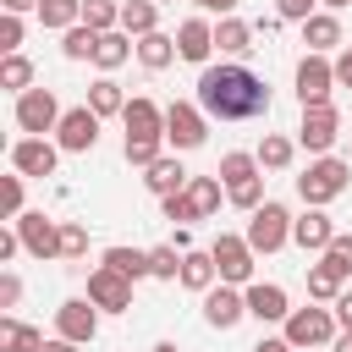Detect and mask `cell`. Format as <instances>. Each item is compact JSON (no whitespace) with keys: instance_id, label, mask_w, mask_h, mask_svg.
<instances>
[{"instance_id":"6da1fadb","label":"cell","mask_w":352,"mask_h":352,"mask_svg":"<svg viewBox=\"0 0 352 352\" xmlns=\"http://www.w3.org/2000/svg\"><path fill=\"white\" fill-rule=\"evenodd\" d=\"M198 110L209 121H253L270 116V82L248 66H204L198 72Z\"/></svg>"},{"instance_id":"7a4b0ae2","label":"cell","mask_w":352,"mask_h":352,"mask_svg":"<svg viewBox=\"0 0 352 352\" xmlns=\"http://www.w3.org/2000/svg\"><path fill=\"white\" fill-rule=\"evenodd\" d=\"M346 187H352V165H346V160H336V154H319V160H308V170L297 176V198H302L308 209H324V204H336Z\"/></svg>"},{"instance_id":"3957f363","label":"cell","mask_w":352,"mask_h":352,"mask_svg":"<svg viewBox=\"0 0 352 352\" xmlns=\"http://www.w3.org/2000/svg\"><path fill=\"white\" fill-rule=\"evenodd\" d=\"M286 242H292V209L275 204V198H264V204L248 214V248H253V253H275V248H286Z\"/></svg>"},{"instance_id":"277c9868","label":"cell","mask_w":352,"mask_h":352,"mask_svg":"<svg viewBox=\"0 0 352 352\" xmlns=\"http://www.w3.org/2000/svg\"><path fill=\"white\" fill-rule=\"evenodd\" d=\"M286 341L297 352H319L336 341V314L330 308H292L286 314Z\"/></svg>"},{"instance_id":"5b68a950","label":"cell","mask_w":352,"mask_h":352,"mask_svg":"<svg viewBox=\"0 0 352 352\" xmlns=\"http://www.w3.org/2000/svg\"><path fill=\"white\" fill-rule=\"evenodd\" d=\"M204 138H209V116L198 110V104H187V99H176V104H165V143L182 154V148H204Z\"/></svg>"},{"instance_id":"8992f818","label":"cell","mask_w":352,"mask_h":352,"mask_svg":"<svg viewBox=\"0 0 352 352\" xmlns=\"http://www.w3.org/2000/svg\"><path fill=\"white\" fill-rule=\"evenodd\" d=\"M209 253H214V270H220V280H226V286H253V258H258V253L248 248V236L220 231Z\"/></svg>"},{"instance_id":"52a82bcc","label":"cell","mask_w":352,"mask_h":352,"mask_svg":"<svg viewBox=\"0 0 352 352\" xmlns=\"http://www.w3.org/2000/svg\"><path fill=\"white\" fill-rule=\"evenodd\" d=\"M60 99L50 94V88H28L22 99H16V126L28 132V138H44V132H55L60 126Z\"/></svg>"},{"instance_id":"ba28073f","label":"cell","mask_w":352,"mask_h":352,"mask_svg":"<svg viewBox=\"0 0 352 352\" xmlns=\"http://www.w3.org/2000/svg\"><path fill=\"white\" fill-rule=\"evenodd\" d=\"M336 138H341V116H336V104H308V110H302V126H297V143H302L308 154H330Z\"/></svg>"},{"instance_id":"9c48e42d","label":"cell","mask_w":352,"mask_h":352,"mask_svg":"<svg viewBox=\"0 0 352 352\" xmlns=\"http://www.w3.org/2000/svg\"><path fill=\"white\" fill-rule=\"evenodd\" d=\"M55 336H66V341L88 346V341L99 336V308H94L88 297H66V302L55 308Z\"/></svg>"},{"instance_id":"30bf717a","label":"cell","mask_w":352,"mask_h":352,"mask_svg":"<svg viewBox=\"0 0 352 352\" xmlns=\"http://www.w3.org/2000/svg\"><path fill=\"white\" fill-rule=\"evenodd\" d=\"M55 160H60V143H50V138H16L11 143L16 176H55Z\"/></svg>"},{"instance_id":"8fae6325","label":"cell","mask_w":352,"mask_h":352,"mask_svg":"<svg viewBox=\"0 0 352 352\" xmlns=\"http://www.w3.org/2000/svg\"><path fill=\"white\" fill-rule=\"evenodd\" d=\"M88 302H94L99 314H126V308H132V280L99 264V270L88 275Z\"/></svg>"},{"instance_id":"7c38bea8","label":"cell","mask_w":352,"mask_h":352,"mask_svg":"<svg viewBox=\"0 0 352 352\" xmlns=\"http://www.w3.org/2000/svg\"><path fill=\"white\" fill-rule=\"evenodd\" d=\"M330 88H336V66L324 55H302V66H297V99H302V110L308 104H330Z\"/></svg>"},{"instance_id":"4fadbf2b","label":"cell","mask_w":352,"mask_h":352,"mask_svg":"<svg viewBox=\"0 0 352 352\" xmlns=\"http://www.w3.org/2000/svg\"><path fill=\"white\" fill-rule=\"evenodd\" d=\"M55 143H60L66 154H88V148L99 143V116H94L88 104L66 110V116H60V126H55Z\"/></svg>"},{"instance_id":"5bb4252c","label":"cell","mask_w":352,"mask_h":352,"mask_svg":"<svg viewBox=\"0 0 352 352\" xmlns=\"http://www.w3.org/2000/svg\"><path fill=\"white\" fill-rule=\"evenodd\" d=\"M16 236H22V248L33 253V258H60V220H50V214H22L16 220Z\"/></svg>"},{"instance_id":"9a60e30c","label":"cell","mask_w":352,"mask_h":352,"mask_svg":"<svg viewBox=\"0 0 352 352\" xmlns=\"http://www.w3.org/2000/svg\"><path fill=\"white\" fill-rule=\"evenodd\" d=\"M204 319L214 324V330H231V324H242L248 319V292H236V286H209L204 292Z\"/></svg>"},{"instance_id":"2e32d148","label":"cell","mask_w":352,"mask_h":352,"mask_svg":"<svg viewBox=\"0 0 352 352\" xmlns=\"http://www.w3.org/2000/svg\"><path fill=\"white\" fill-rule=\"evenodd\" d=\"M248 314L258 319V324H286V286H275V280H253L248 286Z\"/></svg>"},{"instance_id":"e0dca14e","label":"cell","mask_w":352,"mask_h":352,"mask_svg":"<svg viewBox=\"0 0 352 352\" xmlns=\"http://www.w3.org/2000/svg\"><path fill=\"white\" fill-rule=\"evenodd\" d=\"M176 55L192 60V66H204V60L214 55V28H209L204 16H187V22L176 28Z\"/></svg>"},{"instance_id":"ac0fdd59","label":"cell","mask_w":352,"mask_h":352,"mask_svg":"<svg viewBox=\"0 0 352 352\" xmlns=\"http://www.w3.org/2000/svg\"><path fill=\"white\" fill-rule=\"evenodd\" d=\"M292 242H297L302 253H324V248L336 242V226H330V214H324V209H308V214H297V220H292Z\"/></svg>"},{"instance_id":"d6986e66","label":"cell","mask_w":352,"mask_h":352,"mask_svg":"<svg viewBox=\"0 0 352 352\" xmlns=\"http://www.w3.org/2000/svg\"><path fill=\"white\" fill-rule=\"evenodd\" d=\"M121 121H126V138H165V110L154 104V99H126V110H121Z\"/></svg>"},{"instance_id":"ffe728a7","label":"cell","mask_w":352,"mask_h":352,"mask_svg":"<svg viewBox=\"0 0 352 352\" xmlns=\"http://www.w3.org/2000/svg\"><path fill=\"white\" fill-rule=\"evenodd\" d=\"M187 170H182V160L176 154H160L154 165H148V176H143V187L154 192V198H176V192H187Z\"/></svg>"},{"instance_id":"44dd1931","label":"cell","mask_w":352,"mask_h":352,"mask_svg":"<svg viewBox=\"0 0 352 352\" xmlns=\"http://www.w3.org/2000/svg\"><path fill=\"white\" fill-rule=\"evenodd\" d=\"M302 44H308V55L336 50V44H341V22H336V11H314V16L302 22Z\"/></svg>"},{"instance_id":"7402d4cb","label":"cell","mask_w":352,"mask_h":352,"mask_svg":"<svg viewBox=\"0 0 352 352\" xmlns=\"http://www.w3.org/2000/svg\"><path fill=\"white\" fill-rule=\"evenodd\" d=\"M154 22H160V6H154V0H121V33H126V38L160 33Z\"/></svg>"},{"instance_id":"603a6c76","label":"cell","mask_w":352,"mask_h":352,"mask_svg":"<svg viewBox=\"0 0 352 352\" xmlns=\"http://www.w3.org/2000/svg\"><path fill=\"white\" fill-rule=\"evenodd\" d=\"M132 50H138V44H132L121 28H116V33H99V44H94V66H99V72H116V66H126Z\"/></svg>"},{"instance_id":"cb8c5ba5","label":"cell","mask_w":352,"mask_h":352,"mask_svg":"<svg viewBox=\"0 0 352 352\" xmlns=\"http://www.w3.org/2000/svg\"><path fill=\"white\" fill-rule=\"evenodd\" d=\"M104 270L126 275L132 286H138L143 275H154V270H148V253H143V248H104Z\"/></svg>"},{"instance_id":"d4e9b609","label":"cell","mask_w":352,"mask_h":352,"mask_svg":"<svg viewBox=\"0 0 352 352\" xmlns=\"http://www.w3.org/2000/svg\"><path fill=\"white\" fill-rule=\"evenodd\" d=\"M214 280H220V270H214V253H198V248H192V253L182 258V286H187V292H209Z\"/></svg>"},{"instance_id":"484cf974","label":"cell","mask_w":352,"mask_h":352,"mask_svg":"<svg viewBox=\"0 0 352 352\" xmlns=\"http://www.w3.org/2000/svg\"><path fill=\"white\" fill-rule=\"evenodd\" d=\"M0 352H44V336L33 330V324H22V319H0Z\"/></svg>"},{"instance_id":"4316f807","label":"cell","mask_w":352,"mask_h":352,"mask_svg":"<svg viewBox=\"0 0 352 352\" xmlns=\"http://www.w3.org/2000/svg\"><path fill=\"white\" fill-rule=\"evenodd\" d=\"M253 33H258V28H248V22H236V16H220V28H214V50H226V55H248V50H253Z\"/></svg>"},{"instance_id":"83f0119b","label":"cell","mask_w":352,"mask_h":352,"mask_svg":"<svg viewBox=\"0 0 352 352\" xmlns=\"http://www.w3.org/2000/svg\"><path fill=\"white\" fill-rule=\"evenodd\" d=\"M88 110H94L99 121H104V116H121V110H126V94H121V82H116V77H99V82L88 88Z\"/></svg>"},{"instance_id":"f1b7e54d","label":"cell","mask_w":352,"mask_h":352,"mask_svg":"<svg viewBox=\"0 0 352 352\" xmlns=\"http://www.w3.org/2000/svg\"><path fill=\"white\" fill-rule=\"evenodd\" d=\"M341 292H346V275H341V270H330V264L319 258V264L308 270V297H314V302H336Z\"/></svg>"},{"instance_id":"f546056e","label":"cell","mask_w":352,"mask_h":352,"mask_svg":"<svg viewBox=\"0 0 352 352\" xmlns=\"http://www.w3.org/2000/svg\"><path fill=\"white\" fill-rule=\"evenodd\" d=\"M138 60H143L148 72H165V66L176 60V38H170V33H148V38H138Z\"/></svg>"},{"instance_id":"4dcf8cb0","label":"cell","mask_w":352,"mask_h":352,"mask_svg":"<svg viewBox=\"0 0 352 352\" xmlns=\"http://www.w3.org/2000/svg\"><path fill=\"white\" fill-rule=\"evenodd\" d=\"M38 22L55 28V33H72V28L82 22V0H44V6H38Z\"/></svg>"},{"instance_id":"1f68e13d","label":"cell","mask_w":352,"mask_h":352,"mask_svg":"<svg viewBox=\"0 0 352 352\" xmlns=\"http://www.w3.org/2000/svg\"><path fill=\"white\" fill-rule=\"evenodd\" d=\"M0 88H11V94L22 99V94L33 88V60H28V55H6V60H0Z\"/></svg>"},{"instance_id":"d6a6232c","label":"cell","mask_w":352,"mask_h":352,"mask_svg":"<svg viewBox=\"0 0 352 352\" xmlns=\"http://www.w3.org/2000/svg\"><path fill=\"white\" fill-rule=\"evenodd\" d=\"M187 198L198 204V214H214L220 198H226V182H220V176H192V182H187Z\"/></svg>"},{"instance_id":"836d02e7","label":"cell","mask_w":352,"mask_h":352,"mask_svg":"<svg viewBox=\"0 0 352 352\" xmlns=\"http://www.w3.org/2000/svg\"><path fill=\"white\" fill-rule=\"evenodd\" d=\"M292 154H297V148H292V138L264 132V143H258V165H264V170H286V165H292Z\"/></svg>"},{"instance_id":"e575fe53","label":"cell","mask_w":352,"mask_h":352,"mask_svg":"<svg viewBox=\"0 0 352 352\" xmlns=\"http://www.w3.org/2000/svg\"><path fill=\"white\" fill-rule=\"evenodd\" d=\"M82 22H88L94 33H116V28H121V6H116V0H82Z\"/></svg>"},{"instance_id":"d590c367","label":"cell","mask_w":352,"mask_h":352,"mask_svg":"<svg viewBox=\"0 0 352 352\" xmlns=\"http://www.w3.org/2000/svg\"><path fill=\"white\" fill-rule=\"evenodd\" d=\"M94 44H99V33H94L88 22H77L72 33H60V50H66V60H94Z\"/></svg>"},{"instance_id":"8d00e7d4","label":"cell","mask_w":352,"mask_h":352,"mask_svg":"<svg viewBox=\"0 0 352 352\" xmlns=\"http://www.w3.org/2000/svg\"><path fill=\"white\" fill-rule=\"evenodd\" d=\"M182 258H187V253L170 248V242H165V248H148V270H154L160 280H182Z\"/></svg>"},{"instance_id":"74e56055","label":"cell","mask_w":352,"mask_h":352,"mask_svg":"<svg viewBox=\"0 0 352 352\" xmlns=\"http://www.w3.org/2000/svg\"><path fill=\"white\" fill-rule=\"evenodd\" d=\"M160 143H165V138H126V143H121V148H126V165H143V170H148V165L160 160Z\"/></svg>"},{"instance_id":"f35d334b","label":"cell","mask_w":352,"mask_h":352,"mask_svg":"<svg viewBox=\"0 0 352 352\" xmlns=\"http://www.w3.org/2000/svg\"><path fill=\"white\" fill-rule=\"evenodd\" d=\"M160 214H165L170 226H187V220H204V214H198V204H192L187 192H176V198H160Z\"/></svg>"},{"instance_id":"ab89813d","label":"cell","mask_w":352,"mask_h":352,"mask_svg":"<svg viewBox=\"0 0 352 352\" xmlns=\"http://www.w3.org/2000/svg\"><path fill=\"white\" fill-rule=\"evenodd\" d=\"M82 253H88V226L60 220V258H82Z\"/></svg>"},{"instance_id":"60d3db41","label":"cell","mask_w":352,"mask_h":352,"mask_svg":"<svg viewBox=\"0 0 352 352\" xmlns=\"http://www.w3.org/2000/svg\"><path fill=\"white\" fill-rule=\"evenodd\" d=\"M330 270H341V275H352V231H336V242L319 253Z\"/></svg>"},{"instance_id":"b9f144b4","label":"cell","mask_w":352,"mask_h":352,"mask_svg":"<svg viewBox=\"0 0 352 352\" xmlns=\"http://www.w3.org/2000/svg\"><path fill=\"white\" fill-rule=\"evenodd\" d=\"M22 182H28V176H6V182H0V209H6L11 220H22Z\"/></svg>"},{"instance_id":"7bdbcfd3","label":"cell","mask_w":352,"mask_h":352,"mask_svg":"<svg viewBox=\"0 0 352 352\" xmlns=\"http://www.w3.org/2000/svg\"><path fill=\"white\" fill-rule=\"evenodd\" d=\"M0 50H6V55L22 50V16H11V11L0 16Z\"/></svg>"},{"instance_id":"ee69618b","label":"cell","mask_w":352,"mask_h":352,"mask_svg":"<svg viewBox=\"0 0 352 352\" xmlns=\"http://www.w3.org/2000/svg\"><path fill=\"white\" fill-rule=\"evenodd\" d=\"M314 16V0H280V22H308Z\"/></svg>"},{"instance_id":"f6af8a7d","label":"cell","mask_w":352,"mask_h":352,"mask_svg":"<svg viewBox=\"0 0 352 352\" xmlns=\"http://www.w3.org/2000/svg\"><path fill=\"white\" fill-rule=\"evenodd\" d=\"M16 297H22V280L6 270V275H0V308H16Z\"/></svg>"},{"instance_id":"bcb514c9","label":"cell","mask_w":352,"mask_h":352,"mask_svg":"<svg viewBox=\"0 0 352 352\" xmlns=\"http://www.w3.org/2000/svg\"><path fill=\"white\" fill-rule=\"evenodd\" d=\"M330 314H336V324H341V330H352V292H341V297L330 302Z\"/></svg>"},{"instance_id":"7dc6e473","label":"cell","mask_w":352,"mask_h":352,"mask_svg":"<svg viewBox=\"0 0 352 352\" xmlns=\"http://www.w3.org/2000/svg\"><path fill=\"white\" fill-rule=\"evenodd\" d=\"M336 82H346V88H352V44H346V50H341V60H336Z\"/></svg>"},{"instance_id":"c3c4849f","label":"cell","mask_w":352,"mask_h":352,"mask_svg":"<svg viewBox=\"0 0 352 352\" xmlns=\"http://www.w3.org/2000/svg\"><path fill=\"white\" fill-rule=\"evenodd\" d=\"M253 352H297V346H292V341H286V336H264V341H258V346H253Z\"/></svg>"},{"instance_id":"681fc988","label":"cell","mask_w":352,"mask_h":352,"mask_svg":"<svg viewBox=\"0 0 352 352\" xmlns=\"http://www.w3.org/2000/svg\"><path fill=\"white\" fill-rule=\"evenodd\" d=\"M0 6H6V11H11V16H22V11H38V6H44V0H0Z\"/></svg>"},{"instance_id":"f907efd6","label":"cell","mask_w":352,"mask_h":352,"mask_svg":"<svg viewBox=\"0 0 352 352\" xmlns=\"http://www.w3.org/2000/svg\"><path fill=\"white\" fill-rule=\"evenodd\" d=\"M192 6H204V11H220V16H231V11H236V0H192Z\"/></svg>"},{"instance_id":"816d5d0a","label":"cell","mask_w":352,"mask_h":352,"mask_svg":"<svg viewBox=\"0 0 352 352\" xmlns=\"http://www.w3.org/2000/svg\"><path fill=\"white\" fill-rule=\"evenodd\" d=\"M44 352H77V341H66V336H55V341H44Z\"/></svg>"},{"instance_id":"f5cc1de1","label":"cell","mask_w":352,"mask_h":352,"mask_svg":"<svg viewBox=\"0 0 352 352\" xmlns=\"http://www.w3.org/2000/svg\"><path fill=\"white\" fill-rule=\"evenodd\" d=\"M330 352H352V330H341V336L330 341Z\"/></svg>"},{"instance_id":"db71d44e","label":"cell","mask_w":352,"mask_h":352,"mask_svg":"<svg viewBox=\"0 0 352 352\" xmlns=\"http://www.w3.org/2000/svg\"><path fill=\"white\" fill-rule=\"evenodd\" d=\"M319 6H330V11H341V6H352V0H319Z\"/></svg>"},{"instance_id":"11a10c76","label":"cell","mask_w":352,"mask_h":352,"mask_svg":"<svg viewBox=\"0 0 352 352\" xmlns=\"http://www.w3.org/2000/svg\"><path fill=\"white\" fill-rule=\"evenodd\" d=\"M154 352H176V341H160V346H154Z\"/></svg>"},{"instance_id":"9f6ffc18","label":"cell","mask_w":352,"mask_h":352,"mask_svg":"<svg viewBox=\"0 0 352 352\" xmlns=\"http://www.w3.org/2000/svg\"><path fill=\"white\" fill-rule=\"evenodd\" d=\"M154 6H176V0H154Z\"/></svg>"}]
</instances>
